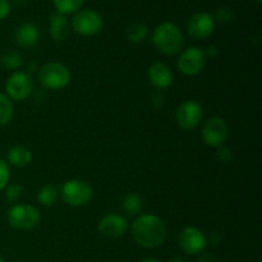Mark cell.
<instances>
[{"mask_svg": "<svg viewBox=\"0 0 262 262\" xmlns=\"http://www.w3.org/2000/svg\"><path fill=\"white\" fill-rule=\"evenodd\" d=\"M10 179V171H9V166L8 164L5 163L3 159H0V192L3 189H5V187L8 186Z\"/></svg>", "mask_w": 262, "mask_h": 262, "instance_id": "cell-25", "label": "cell"}, {"mask_svg": "<svg viewBox=\"0 0 262 262\" xmlns=\"http://www.w3.org/2000/svg\"><path fill=\"white\" fill-rule=\"evenodd\" d=\"M148 79L156 89L166 90L173 83V73L166 64L155 63L148 69Z\"/></svg>", "mask_w": 262, "mask_h": 262, "instance_id": "cell-14", "label": "cell"}, {"mask_svg": "<svg viewBox=\"0 0 262 262\" xmlns=\"http://www.w3.org/2000/svg\"><path fill=\"white\" fill-rule=\"evenodd\" d=\"M148 35V28L145 23L136 22L128 26L127 31H125V36H127L128 41L133 43H140L146 40Z\"/></svg>", "mask_w": 262, "mask_h": 262, "instance_id": "cell-18", "label": "cell"}, {"mask_svg": "<svg viewBox=\"0 0 262 262\" xmlns=\"http://www.w3.org/2000/svg\"><path fill=\"white\" fill-rule=\"evenodd\" d=\"M37 200L42 206H53L58 200V189L53 184H45L38 191Z\"/></svg>", "mask_w": 262, "mask_h": 262, "instance_id": "cell-19", "label": "cell"}, {"mask_svg": "<svg viewBox=\"0 0 262 262\" xmlns=\"http://www.w3.org/2000/svg\"><path fill=\"white\" fill-rule=\"evenodd\" d=\"M179 247L187 255H200L206 248L207 239L204 232L193 227H187L179 234Z\"/></svg>", "mask_w": 262, "mask_h": 262, "instance_id": "cell-11", "label": "cell"}, {"mask_svg": "<svg viewBox=\"0 0 262 262\" xmlns=\"http://www.w3.org/2000/svg\"><path fill=\"white\" fill-rule=\"evenodd\" d=\"M38 82L41 86L51 91L66 89L71 82V72L66 66L56 61L46 63L38 69Z\"/></svg>", "mask_w": 262, "mask_h": 262, "instance_id": "cell-3", "label": "cell"}, {"mask_svg": "<svg viewBox=\"0 0 262 262\" xmlns=\"http://www.w3.org/2000/svg\"><path fill=\"white\" fill-rule=\"evenodd\" d=\"M257 2H258V3H261V2H262V0H257Z\"/></svg>", "mask_w": 262, "mask_h": 262, "instance_id": "cell-33", "label": "cell"}, {"mask_svg": "<svg viewBox=\"0 0 262 262\" xmlns=\"http://www.w3.org/2000/svg\"><path fill=\"white\" fill-rule=\"evenodd\" d=\"M14 109H13L12 100L7 95L0 92V125L8 124L12 120Z\"/></svg>", "mask_w": 262, "mask_h": 262, "instance_id": "cell-21", "label": "cell"}, {"mask_svg": "<svg viewBox=\"0 0 262 262\" xmlns=\"http://www.w3.org/2000/svg\"><path fill=\"white\" fill-rule=\"evenodd\" d=\"M141 262H160V261L156 260V258H145V260H142Z\"/></svg>", "mask_w": 262, "mask_h": 262, "instance_id": "cell-32", "label": "cell"}, {"mask_svg": "<svg viewBox=\"0 0 262 262\" xmlns=\"http://www.w3.org/2000/svg\"><path fill=\"white\" fill-rule=\"evenodd\" d=\"M130 232L136 243L143 248L159 247L166 238V228L163 220L151 214L140 215L133 222Z\"/></svg>", "mask_w": 262, "mask_h": 262, "instance_id": "cell-1", "label": "cell"}, {"mask_svg": "<svg viewBox=\"0 0 262 262\" xmlns=\"http://www.w3.org/2000/svg\"><path fill=\"white\" fill-rule=\"evenodd\" d=\"M202 107L201 105L193 100H187V101L182 102L178 106L176 112V120L177 124L182 128V129H193L200 124L202 119Z\"/></svg>", "mask_w": 262, "mask_h": 262, "instance_id": "cell-10", "label": "cell"}, {"mask_svg": "<svg viewBox=\"0 0 262 262\" xmlns=\"http://www.w3.org/2000/svg\"><path fill=\"white\" fill-rule=\"evenodd\" d=\"M99 232L107 239H117L123 237L128 230V223L122 215L107 214L100 220Z\"/></svg>", "mask_w": 262, "mask_h": 262, "instance_id": "cell-13", "label": "cell"}, {"mask_svg": "<svg viewBox=\"0 0 262 262\" xmlns=\"http://www.w3.org/2000/svg\"><path fill=\"white\" fill-rule=\"evenodd\" d=\"M257 262H261V261H257Z\"/></svg>", "mask_w": 262, "mask_h": 262, "instance_id": "cell-35", "label": "cell"}, {"mask_svg": "<svg viewBox=\"0 0 262 262\" xmlns=\"http://www.w3.org/2000/svg\"><path fill=\"white\" fill-rule=\"evenodd\" d=\"M217 55V49L215 48V46H210L209 49L206 50V53H205V56H209V58H215V56Z\"/></svg>", "mask_w": 262, "mask_h": 262, "instance_id": "cell-30", "label": "cell"}, {"mask_svg": "<svg viewBox=\"0 0 262 262\" xmlns=\"http://www.w3.org/2000/svg\"><path fill=\"white\" fill-rule=\"evenodd\" d=\"M56 8V12L61 14H71L76 13L83 4V0H53Z\"/></svg>", "mask_w": 262, "mask_h": 262, "instance_id": "cell-22", "label": "cell"}, {"mask_svg": "<svg viewBox=\"0 0 262 262\" xmlns=\"http://www.w3.org/2000/svg\"><path fill=\"white\" fill-rule=\"evenodd\" d=\"M215 30V19L210 13L200 12L192 15L187 23V32L196 40L207 38Z\"/></svg>", "mask_w": 262, "mask_h": 262, "instance_id": "cell-12", "label": "cell"}, {"mask_svg": "<svg viewBox=\"0 0 262 262\" xmlns=\"http://www.w3.org/2000/svg\"><path fill=\"white\" fill-rule=\"evenodd\" d=\"M205 64H206L205 51L196 46H192V48L182 51L177 66H178L179 71L186 76H196V74L201 73Z\"/></svg>", "mask_w": 262, "mask_h": 262, "instance_id": "cell-9", "label": "cell"}, {"mask_svg": "<svg viewBox=\"0 0 262 262\" xmlns=\"http://www.w3.org/2000/svg\"><path fill=\"white\" fill-rule=\"evenodd\" d=\"M215 17H216L217 20H220V22H229L230 19L233 18V13L232 10H229L228 8H219V9L216 10V13H215Z\"/></svg>", "mask_w": 262, "mask_h": 262, "instance_id": "cell-26", "label": "cell"}, {"mask_svg": "<svg viewBox=\"0 0 262 262\" xmlns=\"http://www.w3.org/2000/svg\"><path fill=\"white\" fill-rule=\"evenodd\" d=\"M152 42L160 53L171 56L181 53L184 46V36L178 26L170 22H164L154 31Z\"/></svg>", "mask_w": 262, "mask_h": 262, "instance_id": "cell-2", "label": "cell"}, {"mask_svg": "<svg viewBox=\"0 0 262 262\" xmlns=\"http://www.w3.org/2000/svg\"><path fill=\"white\" fill-rule=\"evenodd\" d=\"M217 159L223 163H228V161L232 159V152H230L229 148L222 147L219 151H217Z\"/></svg>", "mask_w": 262, "mask_h": 262, "instance_id": "cell-28", "label": "cell"}, {"mask_svg": "<svg viewBox=\"0 0 262 262\" xmlns=\"http://www.w3.org/2000/svg\"><path fill=\"white\" fill-rule=\"evenodd\" d=\"M2 64L4 68L7 69H18L22 67L23 64V58L15 51H8V53H4L2 55Z\"/></svg>", "mask_w": 262, "mask_h": 262, "instance_id": "cell-23", "label": "cell"}, {"mask_svg": "<svg viewBox=\"0 0 262 262\" xmlns=\"http://www.w3.org/2000/svg\"><path fill=\"white\" fill-rule=\"evenodd\" d=\"M40 32L32 23H23L14 31V41L20 48H32L38 42Z\"/></svg>", "mask_w": 262, "mask_h": 262, "instance_id": "cell-15", "label": "cell"}, {"mask_svg": "<svg viewBox=\"0 0 262 262\" xmlns=\"http://www.w3.org/2000/svg\"><path fill=\"white\" fill-rule=\"evenodd\" d=\"M50 35L55 41H63L69 35L68 19L64 14L54 12L50 17Z\"/></svg>", "mask_w": 262, "mask_h": 262, "instance_id": "cell-16", "label": "cell"}, {"mask_svg": "<svg viewBox=\"0 0 262 262\" xmlns=\"http://www.w3.org/2000/svg\"><path fill=\"white\" fill-rule=\"evenodd\" d=\"M10 9L12 7H10L9 0H0V20L5 19L9 15Z\"/></svg>", "mask_w": 262, "mask_h": 262, "instance_id": "cell-27", "label": "cell"}, {"mask_svg": "<svg viewBox=\"0 0 262 262\" xmlns=\"http://www.w3.org/2000/svg\"><path fill=\"white\" fill-rule=\"evenodd\" d=\"M5 188H7V191H5V197H7V200L9 202H17L18 200L22 197L23 188L20 184L13 183L5 187Z\"/></svg>", "mask_w": 262, "mask_h": 262, "instance_id": "cell-24", "label": "cell"}, {"mask_svg": "<svg viewBox=\"0 0 262 262\" xmlns=\"http://www.w3.org/2000/svg\"><path fill=\"white\" fill-rule=\"evenodd\" d=\"M104 20L102 17L95 10H81L77 13L72 20V28L74 32L81 36H95L102 30Z\"/></svg>", "mask_w": 262, "mask_h": 262, "instance_id": "cell-6", "label": "cell"}, {"mask_svg": "<svg viewBox=\"0 0 262 262\" xmlns=\"http://www.w3.org/2000/svg\"><path fill=\"white\" fill-rule=\"evenodd\" d=\"M197 262H216V258H215L212 255H209V253H206V255H202L201 257L197 260Z\"/></svg>", "mask_w": 262, "mask_h": 262, "instance_id": "cell-29", "label": "cell"}, {"mask_svg": "<svg viewBox=\"0 0 262 262\" xmlns=\"http://www.w3.org/2000/svg\"><path fill=\"white\" fill-rule=\"evenodd\" d=\"M8 223L18 230H31L40 224V211L31 205H14L8 210Z\"/></svg>", "mask_w": 262, "mask_h": 262, "instance_id": "cell-5", "label": "cell"}, {"mask_svg": "<svg viewBox=\"0 0 262 262\" xmlns=\"http://www.w3.org/2000/svg\"><path fill=\"white\" fill-rule=\"evenodd\" d=\"M202 140L210 147H222L229 136L227 122L220 117H212L202 127Z\"/></svg>", "mask_w": 262, "mask_h": 262, "instance_id": "cell-8", "label": "cell"}, {"mask_svg": "<svg viewBox=\"0 0 262 262\" xmlns=\"http://www.w3.org/2000/svg\"><path fill=\"white\" fill-rule=\"evenodd\" d=\"M142 206V199L137 193H129L128 196H125L124 201H123V209L129 216L140 214Z\"/></svg>", "mask_w": 262, "mask_h": 262, "instance_id": "cell-20", "label": "cell"}, {"mask_svg": "<svg viewBox=\"0 0 262 262\" xmlns=\"http://www.w3.org/2000/svg\"><path fill=\"white\" fill-rule=\"evenodd\" d=\"M7 160L15 168H25L32 160V154L25 146H14L8 151Z\"/></svg>", "mask_w": 262, "mask_h": 262, "instance_id": "cell-17", "label": "cell"}, {"mask_svg": "<svg viewBox=\"0 0 262 262\" xmlns=\"http://www.w3.org/2000/svg\"><path fill=\"white\" fill-rule=\"evenodd\" d=\"M92 194V187L82 179H71L61 187V199L72 207H82L87 205L91 201Z\"/></svg>", "mask_w": 262, "mask_h": 262, "instance_id": "cell-4", "label": "cell"}, {"mask_svg": "<svg viewBox=\"0 0 262 262\" xmlns=\"http://www.w3.org/2000/svg\"><path fill=\"white\" fill-rule=\"evenodd\" d=\"M7 96L14 101H23L33 91V79L30 73L15 72L8 78L5 83Z\"/></svg>", "mask_w": 262, "mask_h": 262, "instance_id": "cell-7", "label": "cell"}, {"mask_svg": "<svg viewBox=\"0 0 262 262\" xmlns=\"http://www.w3.org/2000/svg\"><path fill=\"white\" fill-rule=\"evenodd\" d=\"M0 262H4V261H3V260H2V258H0Z\"/></svg>", "mask_w": 262, "mask_h": 262, "instance_id": "cell-34", "label": "cell"}, {"mask_svg": "<svg viewBox=\"0 0 262 262\" xmlns=\"http://www.w3.org/2000/svg\"><path fill=\"white\" fill-rule=\"evenodd\" d=\"M169 262H186V261L181 257H174V258H171V260H169Z\"/></svg>", "mask_w": 262, "mask_h": 262, "instance_id": "cell-31", "label": "cell"}]
</instances>
